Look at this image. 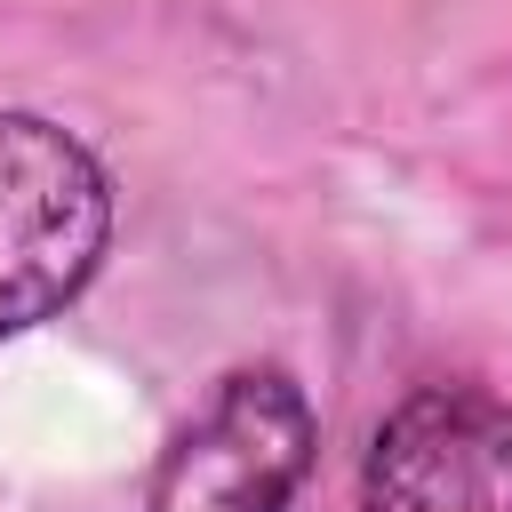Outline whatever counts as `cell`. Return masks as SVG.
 <instances>
[{"label": "cell", "mask_w": 512, "mask_h": 512, "mask_svg": "<svg viewBox=\"0 0 512 512\" xmlns=\"http://www.w3.org/2000/svg\"><path fill=\"white\" fill-rule=\"evenodd\" d=\"M112 240V184L80 136L40 112H0V336L64 312Z\"/></svg>", "instance_id": "1"}, {"label": "cell", "mask_w": 512, "mask_h": 512, "mask_svg": "<svg viewBox=\"0 0 512 512\" xmlns=\"http://www.w3.org/2000/svg\"><path fill=\"white\" fill-rule=\"evenodd\" d=\"M312 472V400L288 368H232L168 440L144 512H288Z\"/></svg>", "instance_id": "2"}, {"label": "cell", "mask_w": 512, "mask_h": 512, "mask_svg": "<svg viewBox=\"0 0 512 512\" xmlns=\"http://www.w3.org/2000/svg\"><path fill=\"white\" fill-rule=\"evenodd\" d=\"M360 512H512V408L472 384L408 392L368 440Z\"/></svg>", "instance_id": "3"}]
</instances>
